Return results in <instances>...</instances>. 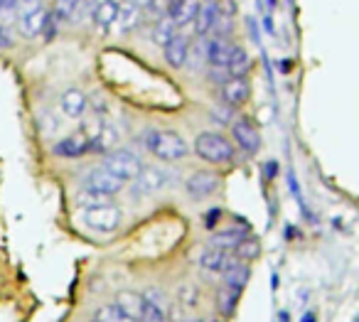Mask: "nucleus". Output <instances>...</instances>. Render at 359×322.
<instances>
[{"mask_svg":"<svg viewBox=\"0 0 359 322\" xmlns=\"http://www.w3.org/2000/svg\"><path fill=\"white\" fill-rule=\"evenodd\" d=\"M180 300L185 305H195L197 302V290L192 286H180Z\"/></svg>","mask_w":359,"mask_h":322,"instance_id":"33","label":"nucleus"},{"mask_svg":"<svg viewBox=\"0 0 359 322\" xmlns=\"http://www.w3.org/2000/svg\"><path fill=\"white\" fill-rule=\"evenodd\" d=\"M81 11V0H55V6L50 8V13L57 18V20L65 25L69 20H76Z\"/></svg>","mask_w":359,"mask_h":322,"instance_id":"23","label":"nucleus"},{"mask_svg":"<svg viewBox=\"0 0 359 322\" xmlns=\"http://www.w3.org/2000/svg\"><path fill=\"white\" fill-rule=\"evenodd\" d=\"M219 96L231 109L234 106H244L251 96V86L246 81V76H241V79H226L224 84H219Z\"/></svg>","mask_w":359,"mask_h":322,"instance_id":"15","label":"nucleus"},{"mask_svg":"<svg viewBox=\"0 0 359 322\" xmlns=\"http://www.w3.org/2000/svg\"><path fill=\"white\" fill-rule=\"evenodd\" d=\"M290 67H293V65H290V62H288V60L278 62V69H280V74H288V72H290Z\"/></svg>","mask_w":359,"mask_h":322,"instance_id":"38","label":"nucleus"},{"mask_svg":"<svg viewBox=\"0 0 359 322\" xmlns=\"http://www.w3.org/2000/svg\"><path fill=\"white\" fill-rule=\"evenodd\" d=\"M45 18H47V8L42 6L40 11L30 13V15H22L18 18V27H20V35L25 40H37L42 35V25H45Z\"/></svg>","mask_w":359,"mask_h":322,"instance_id":"21","label":"nucleus"},{"mask_svg":"<svg viewBox=\"0 0 359 322\" xmlns=\"http://www.w3.org/2000/svg\"><path fill=\"white\" fill-rule=\"evenodd\" d=\"M231 138H234L236 148H241L249 155L261 148V135L249 119H234V123H231Z\"/></svg>","mask_w":359,"mask_h":322,"instance_id":"9","label":"nucleus"},{"mask_svg":"<svg viewBox=\"0 0 359 322\" xmlns=\"http://www.w3.org/2000/svg\"><path fill=\"white\" fill-rule=\"evenodd\" d=\"M259 253H261V243L256 241V239H251V236H246L244 241H241L239 246L234 248V256L239 258V261H244V263L259 258Z\"/></svg>","mask_w":359,"mask_h":322,"instance_id":"28","label":"nucleus"},{"mask_svg":"<svg viewBox=\"0 0 359 322\" xmlns=\"http://www.w3.org/2000/svg\"><path fill=\"white\" fill-rule=\"evenodd\" d=\"M140 20V11L138 6H135L133 0H123V6H118V18H116V22H118V32H128L130 27H135Z\"/></svg>","mask_w":359,"mask_h":322,"instance_id":"24","label":"nucleus"},{"mask_svg":"<svg viewBox=\"0 0 359 322\" xmlns=\"http://www.w3.org/2000/svg\"><path fill=\"white\" fill-rule=\"evenodd\" d=\"M300 322H318V315H315L313 310H308V312L303 315V320H300Z\"/></svg>","mask_w":359,"mask_h":322,"instance_id":"39","label":"nucleus"},{"mask_svg":"<svg viewBox=\"0 0 359 322\" xmlns=\"http://www.w3.org/2000/svg\"><path fill=\"white\" fill-rule=\"evenodd\" d=\"M249 236V229H236V227H231V229H222V232H217L215 236H212V241H210V246H215V248H222V251H234L236 246H239L244 239Z\"/></svg>","mask_w":359,"mask_h":322,"instance_id":"20","label":"nucleus"},{"mask_svg":"<svg viewBox=\"0 0 359 322\" xmlns=\"http://www.w3.org/2000/svg\"><path fill=\"white\" fill-rule=\"evenodd\" d=\"M219 217H222V209L219 207H215L210 214L205 217V227L207 229H217V222H219Z\"/></svg>","mask_w":359,"mask_h":322,"instance_id":"34","label":"nucleus"},{"mask_svg":"<svg viewBox=\"0 0 359 322\" xmlns=\"http://www.w3.org/2000/svg\"><path fill=\"white\" fill-rule=\"evenodd\" d=\"M116 18H118V3L116 0H101L91 8V20L99 35H109L116 25Z\"/></svg>","mask_w":359,"mask_h":322,"instance_id":"14","label":"nucleus"},{"mask_svg":"<svg viewBox=\"0 0 359 322\" xmlns=\"http://www.w3.org/2000/svg\"><path fill=\"white\" fill-rule=\"evenodd\" d=\"M94 320L96 322H135V320H130L128 315H123L114 302H111V305H101L99 310H96Z\"/></svg>","mask_w":359,"mask_h":322,"instance_id":"29","label":"nucleus"},{"mask_svg":"<svg viewBox=\"0 0 359 322\" xmlns=\"http://www.w3.org/2000/svg\"><path fill=\"white\" fill-rule=\"evenodd\" d=\"M180 6H182V0H168V18H172Z\"/></svg>","mask_w":359,"mask_h":322,"instance_id":"37","label":"nucleus"},{"mask_svg":"<svg viewBox=\"0 0 359 322\" xmlns=\"http://www.w3.org/2000/svg\"><path fill=\"white\" fill-rule=\"evenodd\" d=\"M276 170H278V165H276V163L266 165V175H269V177H276Z\"/></svg>","mask_w":359,"mask_h":322,"instance_id":"40","label":"nucleus"},{"mask_svg":"<svg viewBox=\"0 0 359 322\" xmlns=\"http://www.w3.org/2000/svg\"><path fill=\"white\" fill-rule=\"evenodd\" d=\"M182 322H202V320H197V317H187V320H182Z\"/></svg>","mask_w":359,"mask_h":322,"instance_id":"44","label":"nucleus"},{"mask_svg":"<svg viewBox=\"0 0 359 322\" xmlns=\"http://www.w3.org/2000/svg\"><path fill=\"white\" fill-rule=\"evenodd\" d=\"M52 153H55L57 158H67V160L84 158V155L91 153V143L84 133H72V135H67V138L57 140V143L52 145Z\"/></svg>","mask_w":359,"mask_h":322,"instance_id":"10","label":"nucleus"},{"mask_svg":"<svg viewBox=\"0 0 359 322\" xmlns=\"http://www.w3.org/2000/svg\"><path fill=\"white\" fill-rule=\"evenodd\" d=\"M202 322H224V317H207V320H202Z\"/></svg>","mask_w":359,"mask_h":322,"instance_id":"42","label":"nucleus"},{"mask_svg":"<svg viewBox=\"0 0 359 322\" xmlns=\"http://www.w3.org/2000/svg\"><path fill=\"white\" fill-rule=\"evenodd\" d=\"M261 25H264V30L269 32V35H273V32H276L273 20H271V15H269V13H264V15H261Z\"/></svg>","mask_w":359,"mask_h":322,"instance_id":"35","label":"nucleus"},{"mask_svg":"<svg viewBox=\"0 0 359 322\" xmlns=\"http://www.w3.org/2000/svg\"><path fill=\"white\" fill-rule=\"evenodd\" d=\"M224 72H226V76H229V79H241V76L249 74V72H251V57H249V52H246L244 47H239V45L231 47Z\"/></svg>","mask_w":359,"mask_h":322,"instance_id":"18","label":"nucleus"},{"mask_svg":"<svg viewBox=\"0 0 359 322\" xmlns=\"http://www.w3.org/2000/svg\"><path fill=\"white\" fill-rule=\"evenodd\" d=\"M212 119H215L219 126H231V123H234V111H231V106L219 104V106H215V109H212Z\"/></svg>","mask_w":359,"mask_h":322,"instance_id":"31","label":"nucleus"},{"mask_svg":"<svg viewBox=\"0 0 359 322\" xmlns=\"http://www.w3.org/2000/svg\"><path fill=\"white\" fill-rule=\"evenodd\" d=\"M231 47L234 45H231L226 37H210V40L205 42V47H202V57H205V62L212 69H224Z\"/></svg>","mask_w":359,"mask_h":322,"instance_id":"13","label":"nucleus"},{"mask_svg":"<svg viewBox=\"0 0 359 322\" xmlns=\"http://www.w3.org/2000/svg\"><path fill=\"white\" fill-rule=\"evenodd\" d=\"M101 168H106L111 175H116V177L123 180V182H133V180L138 177L143 163H140V158L133 153V150L116 148V150H109V153H104Z\"/></svg>","mask_w":359,"mask_h":322,"instance_id":"3","label":"nucleus"},{"mask_svg":"<svg viewBox=\"0 0 359 322\" xmlns=\"http://www.w3.org/2000/svg\"><path fill=\"white\" fill-rule=\"evenodd\" d=\"M60 109L67 119H81L89 111V99L81 89H67L60 96Z\"/></svg>","mask_w":359,"mask_h":322,"instance_id":"16","label":"nucleus"},{"mask_svg":"<svg viewBox=\"0 0 359 322\" xmlns=\"http://www.w3.org/2000/svg\"><path fill=\"white\" fill-rule=\"evenodd\" d=\"M81 224L89 227L91 232H101V234H111L118 229L121 224V209L114 202L106 204H96V207H84L79 214Z\"/></svg>","mask_w":359,"mask_h":322,"instance_id":"4","label":"nucleus"},{"mask_svg":"<svg viewBox=\"0 0 359 322\" xmlns=\"http://www.w3.org/2000/svg\"><path fill=\"white\" fill-rule=\"evenodd\" d=\"M175 35H177V27H175V22L170 20V18H160V20L153 25V32H150L153 42H155V45H160V47L168 45Z\"/></svg>","mask_w":359,"mask_h":322,"instance_id":"26","label":"nucleus"},{"mask_svg":"<svg viewBox=\"0 0 359 322\" xmlns=\"http://www.w3.org/2000/svg\"><path fill=\"white\" fill-rule=\"evenodd\" d=\"M226 261H229V253L222 251V248H215V246L202 248L200 256H197V263H200V268L205 273H222V268L226 266Z\"/></svg>","mask_w":359,"mask_h":322,"instance_id":"22","label":"nucleus"},{"mask_svg":"<svg viewBox=\"0 0 359 322\" xmlns=\"http://www.w3.org/2000/svg\"><path fill=\"white\" fill-rule=\"evenodd\" d=\"M200 3L202 0H182V6L177 8V13H175L170 20L175 22V27H185V25H192L197 18V11H200Z\"/></svg>","mask_w":359,"mask_h":322,"instance_id":"25","label":"nucleus"},{"mask_svg":"<svg viewBox=\"0 0 359 322\" xmlns=\"http://www.w3.org/2000/svg\"><path fill=\"white\" fill-rule=\"evenodd\" d=\"M114 305L118 307L123 315H128L130 320L138 322L140 310H143V295H140V293H135V290H118V293H116Z\"/></svg>","mask_w":359,"mask_h":322,"instance_id":"19","label":"nucleus"},{"mask_svg":"<svg viewBox=\"0 0 359 322\" xmlns=\"http://www.w3.org/2000/svg\"><path fill=\"white\" fill-rule=\"evenodd\" d=\"M239 295L241 293L231 290V288H219V293H217V310L222 312V317H229L234 315L236 310V302H239Z\"/></svg>","mask_w":359,"mask_h":322,"instance_id":"27","label":"nucleus"},{"mask_svg":"<svg viewBox=\"0 0 359 322\" xmlns=\"http://www.w3.org/2000/svg\"><path fill=\"white\" fill-rule=\"evenodd\" d=\"M140 143L145 145L148 153H153L158 160L163 163H177V160H185L190 155V148H187L185 138L177 135L175 130H158L150 128L143 133Z\"/></svg>","mask_w":359,"mask_h":322,"instance_id":"1","label":"nucleus"},{"mask_svg":"<svg viewBox=\"0 0 359 322\" xmlns=\"http://www.w3.org/2000/svg\"><path fill=\"white\" fill-rule=\"evenodd\" d=\"M219 18V0H202L200 11L195 18V30L200 37H210V32L215 30V22Z\"/></svg>","mask_w":359,"mask_h":322,"instance_id":"17","label":"nucleus"},{"mask_svg":"<svg viewBox=\"0 0 359 322\" xmlns=\"http://www.w3.org/2000/svg\"><path fill=\"white\" fill-rule=\"evenodd\" d=\"M60 27H62V22L57 20L50 11H47V18H45V25H42V35L40 37H45V42H52L57 35H60Z\"/></svg>","mask_w":359,"mask_h":322,"instance_id":"30","label":"nucleus"},{"mask_svg":"<svg viewBox=\"0 0 359 322\" xmlns=\"http://www.w3.org/2000/svg\"><path fill=\"white\" fill-rule=\"evenodd\" d=\"M126 187L123 180H118L116 175H111L106 168H91L89 173L81 177V189L86 192H96V194H106V197H116L121 189Z\"/></svg>","mask_w":359,"mask_h":322,"instance_id":"5","label":"nucleus"},{"mask_svg":"<svg viewBox=\"0 0 359 322\" xmlns=\"http://www.w3.org/2000/svg\"><path fill=\"white\" fill-rule=\"evenodd\" d=\"M219 187H222L219 175L207 173V170H197V173H192L190 177L185 180L187 197L195 199V202H202V199L215 197V194L219 192Z\"/></svg>","mask_w":359,"mask_h":322,"instance_id":"6","label":"nucleus"},{"mask_svg":"<svg viewBox=\"0 0 359 322\" xmlns=\"http://www.w3.org/2000/svg\"><path fill=\"white\" fill-rule=\"evenodd\" d=\"M276 322H290V315L285 310H280L278 312V320H276Z\"/></svg>","mask_w":359,"mask_h":322,"instance_id":"41","label":"nucleus"},{"mask_svg":"<svg viewBox=\"0 0 359 322\" xmlns=\"http://www.w3.org/2000/svg\"><path fill=\"white\" fill-rule=\"evenodd\" d=\"M190 37L187 35H175L168 45L163 47V57L172 69H182L187 67V60H190Z\"/></svg>","mask_w":359,"mask_h":322,"instance_id":"12","label":"nucleus"},{"mask_svg":"<svg viewBox=\"0 0 359 322\" xmlns=\"http://www.w3.org/2000/svg\"><path fill=\"white\" fill-rule=\"evenodd\" d=\"M91 322H96V320H91Z\"/></svg>","mask_w":359,"mask_h":322,"instance_id":"45","label":"nucleus"},{"mask_svg":"<svg viewBox=\"0 0 359 322\" xmlns=\"http://www.w3.org/2000/svg\"><path fill=\"white\" fill-rule=\"evenodd\" d=\"M135 6H138V11L143 13V11H150V8L155 6V0H133Z\"/></svg>","mask_w":359,"mask_h":322,"instance_id":"36","label":"nucleus"},{"mask_svg":"<svg viewBox=\"0 0 359 322\" xmlns=\"http://www.w3.org/2000/svg\"><path fill=\"white\" fill-rule=\"evenodd\" d=\"M15 8H18V18L30 15V13L40 11V8H42V0H15Z\"/></svg>","mask_w":359,"mask_h":322,"instance_id":"32","label":"nucleus"},{"mask_svg":"<svg viewBox=\"0 0 359 322\" xmlns=\"http://www.w3.org/2000/svg\"><path fill=\"white\" fill-rule=\"evenodd\" d=\"M266 3H269V8H276V6H278V0H266Z\"/></svg>","mask_w":359,"mask_h":322,"instance_id":"43","label":"nucleus"},{"mask_svg":"<svg viewBox=\"0 0 359 322\" xmlns=\"http://www.w3.org/2000/svg\"><path fill=\"white\" fill-rule=\"evenodd\" d=\"M140 295H143V310H140L138 322H168L170 302L160 288L153 286L145 293H140Z\"/></svg>","mask_w":359,"mask_h":322,"instance_id":"7","label":"nucleus"},{"mask_svg":"<svg viewBox=\"0 0 359 322\" xmlns=\"http://www.w3.org/2000/svg\"><path fill=\"white\" fill-rule=\"evenodd\" d=\"M133 182H135V187H138V192L155 194V192H163L165 187H170L172 173L165 168H158V165H143Z\"/></svg>","mask_w":359,"mask_h":322,"instance_id":"8","label":"nucleus"},{"mask_svg":"<svg viewBox=\"0 0 359 322\" xmlns=\"http://www.w3.org/2000/svg\"><path fill=\"white\" fill-rule=\"evenodd\" d=\"M219 276H222V281H224L226 288L241 293L246 288V283H249V278H251V268H249V263L239 261L236 256H229V261H226V266L222 268Z\"/></svg>","mask_w":359,"mask_h":322,"instance_id":"11","label":"nucleus"},{"mask_svg":"<svg viewBox=\"0 0 359 322\" xmlns=\"http://www.w3.org/2000/svg\"><path fill=\"white\" fill-rule=\"evenodd\" d=\"M195 153L197 158H202L205 163H212V165H224V163H231L236 155V148L229 138L219 133H202L195 138Z\"/></svg>","mask_w":359,"mask_h":322,"instance_id":"2","label":"nucleus"}]
</instances>
